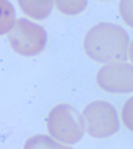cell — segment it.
<instances>
[{"instance_id":"cell-1","label":"cell","mask_w":133,"mask_h":149,"mask_svg":"<svg viewBox=\"0 0 133 149\" xmlns=\"http://www.w3.org/2000/svg\"><path fill=\"white\" fill-rule=\"evenodd\" d=\"M84 51L93 61L111 63L130 60V40L128 32L113 23H99L87 32L83 41Z\"/></svg>"},{"instance_id":"cell-2","label":"cell","mask_w":133,"mask_h":149,"mask_svg":"<svg viewBox=\"0 0 133 149\" xmlns=\"http://www.w3.org/2000/svg\"><path fill=\"white\" fill-rule=\"evenodd\" d=\"M47 129L52 139L65 145L77 144L85 133L83 115L71 104L55 105L47 116Z\"/></svg>"},{"instance_id":"cell-3","label":"cell","mask_w":133,"mask_h":149,"mask_svg":"<svg viewBox=\"0 0 133 149\" xmlns=\"http://www.w3.org/2000/svg\"><path fill=\"white\" fill-rule=\"evenodd\" d=\"M81 115L85 132L93 139L111 137L120 129L117 112L108 101L97 100L89 102Z\"/></svg>"},{"instance_id":"cell-4","label":"cell","mask_w":133,"mask_h":149,"mask_svg":"<svg viewBox=\"0 0 133 149\" xmlns=\"http://www.w3.org/2000/svg\"><path fill=\"white\" fill-rule=\"evenodd\" d=\"M7 35L12 49L22 56H36L47 45L45 29L24 17L16 19Z\"/></svg>"},{"instance_id":"cell-5","label":"cell","mask_w":133,"mask_h":149,"mask_svg":"<svg viewBox=\"0 0 133 149\" xmlns=\"http://www.w3.org/2000/svg\"><path fill=\"white\" fill-rule=\"evenodd\" d=\"M96 83L101 91L127 93L132 91V64L125 61L105 64L99 69Z\"/></svg>"},{"instance_id":"cell-6","label":"cell","mask_w":133,"mask_h":149,"mask_svg":"<svg viewBox=\"0 0 133 149\" xmlns=\"http://www.w3.org/2000/svg\"><path fill=\"white\" fill-rule=\"evenodd\" d=\"M19 7L22 8L24 15L35 19V20H43L48 17L55 7L53 1H19Z\"/></svg>"},{"instance_id":"cell-7","label":"cell","mask_w":133,"mask_h":149,"mask_svg":"<svg viewBox=\"0 0 133 149\" xmlns=\"http://www.w3.org/2000/svg\"><path fill=\"white\" fill-rule=\"evenodd\" d=\"M24 149H73L71 145L59 143L49 134H35L24 144Z\"/></svg>"},{"instance_id":"cell-8","label":"cell","mask_w":133,"mask_h":149,"mask_svg":"<svg viewBox=\"0 0 133 149\" xmlns=\"http://www.w3.org/2000/svg\"><path fill=\"white\" fill-rule=\"evenodd\" d=\"M15 9L9 1H0V36L8 33L15 23Z\"/></svg>"},{"instance_id":"cell-9","label":"cell","mask_w":133,"mask_h":149,"mask_svg":"<svg viewBox=\"0 0 133 149\" xmlns=\"http://www.w3.org/2000/svg\"><path fill=\"white\" fill-rule=\"evenodd\" d=\"M55 7L67 16H75L81 13L87 7V1H56Z\"/></svg>"},{"instance_id":"cell-10","label":"cell","mask_w":133,"mask_h":149,"mask_svg":"<svg viewBox=\"0 0 133 149\" xmlns=\"http://www.w3.org/2000/svg\"><path fill=\"white\" fill-rule=\"evenodd\" d=\"M121 120L128 130H132V99H129L123 107L121 111Z\"/></svg>"},{"instance_id":"cell-11","label":"cell","mask_w":133,"mask_h":149,"mask_svg":"<svg viewBox=\"0 0 133 149\" xmlns=\"http://www.w3.org/2000/svg\"><path fill=\"white\" fill-rule=\"evenodd\" d=\"M118 9L123 20L128 25H132V1H121Z\"/></svg>"}]
</instances>
